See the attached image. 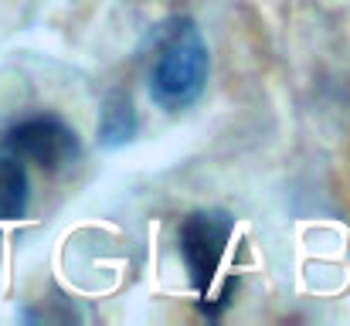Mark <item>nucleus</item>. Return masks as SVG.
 Masks as SVG:
<instances>
[{"instance_id":"obj_4","label":"nucleus","mask_w":350,"mask_h":326,"mask_svg":"<svg viewBox=\"0 0 350 326\" xmlns=\"http://www.w3.org/2000/svg\"><path fill=\"white\" fill-rule=\"evenodd\" d=\"M136 133H139V116L133 106V96L126 89H113L99 109V146L106 150L126 146Z\"/></svg>"},{"instance_id":"obj_2","label":"nucleus","mask_w":350,"mask_h":326,"mask_svg":"<svg viewBox=\"0 0 350 326\" xmlns=\"http://www.w3.org/2000/svg\"><path fill=\"white\" fill-rule=\"evenodd\" d=\"M234 234V215L225 208H201L180 221L177 231V252L184 262V272L201 299V310L211 303L215 296V282L218 272L225 265L228 245Z\"/></svg>"},{"instance_id":"obj_1","label":"nucleus","mask_w":350,"mask_h":326,"mask_svg":"<svg viewBox=\"0 0 350 326\" xmlns=\"http://www.w3.org/2000/svg\"><path fill=\"white\" fill-rule=\"evenodd\" d=\"M211 55L201 27L191 17H174L163 24L157 55L150 62V99L163 112L194 106L208 85Z\"/></svg>"},{"instance_id":"obj_5","label":"nucleus","mask_w":350,"mask_h":326,"mask_svg":"<svg viewBox=\"0 0 350 326\" xmlns=\"http://www.w3.org/2000/svg\"><path fill=\"white\" fill-rule=\"evenodd\" d=\"M31 208L27 163L0 146V221H21Z\"/></svg>"},{"instance_id":"obj_3","label":"nucleus","mask_w":350,"mask_h":326,"mask_svg":"<svg viewBox=\"0 0 350 326\" xmlns=\"http://www.w3.org/2000/svg\"><path fill=\"white\" fill-rule=\"evenodd\" d=\"M0 146L17 153L24 163H34V167L48 170V174L68 170L82 157L79 133L62 116H51V112H38V116H27V119L14 122Z\"/></svg>"}]
</instances>
